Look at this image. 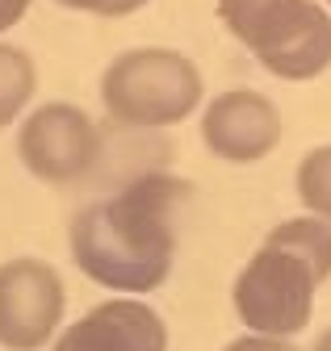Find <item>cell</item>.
Masks as SVG:
<instances>
[{
  "instance_id": "obj_7",
  "label": "cell",
  "mask_w": 331,
  "mask_h": 351,
  "mask_svg": "<svg viewBox=\"0 0 331 351\" xmlns=\"http://www.w3.org/2000/svg\"><path fill=\"white\" fill-rule=\"evenodd\" d=\"M201 143L222 163H260L281 143V113L264 93L235 88V93H222L205 105Z\"/></svg>"
},
{
  "instance_id": "obj_2",
  "label": "cell",
  "mask_w": 331,
  "mask_h": 351,
  "mask_svg": "<svg viewBox=\"0 0 331 351\" xmlns=\"http://www.w3.org/2000/svg\"><path fill=\"white\" fill-rule=\"evenodd\" d=\"M331 280V226L323 217H289L235 276L231 305L247 330L294 339L310 326L315 293Z\"/></svg>"
},
{
  "instance_id": "obj_10",
  "label": "cell",
  "mask_w": 331,
  "mask_h": 351,
  "mask_svg": "<svg viewBox=\"0 0 331 351\" xmlns=\"http://www.w3.org/2000/svg\"><path fill=\"white\" fill-rule=\"evenodd\" d=\"M298 201L331 226V147H315L298 163Z\"/></svg>"
},
{
  "instance_id": "obj_8",
  "label": "cell",
  "mask_w": 331,
  "mask_h": 351,
  "mask_svg": "<svg viewBox=\"0 0 331 351\" xmlns=\"http://www.w3.org/2000/svg\"><path fill=\"white\" fill-rule=\"evenodd\" d=\"M51 351H168V326L147 301L122 293L59 330Z\"/></svg>"
},
{
  "instance_id": "obj_1",
  "label": "cell",
  "mask_w": 331,
  "mask_h": 351,
  "mask_svg": "<svg viewBox=\"0 0 331 351\" xmlns=\"http://www.w3.org/2000/svg\"><path fill=\"white\" fill-rule=\"evenodd\" d=\"M189 197L193 184L181 176L143 171L122 193L84 205L67 226L76 268L109 293L126 297L155 293L172 276L176 209Z\"/></svg>"
},
{
  "instance_id": "obj_12",
  "label": "cell",
  "mask_w": 331,
  "mask_h": 351,
  "mask_svg": "<svg viewBox=\"0 0 331 351\" xmlns=\"http://www.w3.org/2000/svg\"><path fill=\"white\" fill-rule=\"evenodd\" d=\"M222 351H298V343L294 339H281V335H243V339H235V343H227Z\"/></svg>"
},
{
  "instance_id": "obj_5",
  "label": "cell",
  "mask_w": 331,
  "mask_h": 351,
  "mask_svg": "<svg viewBox=\"0 0 331 351\" xmlns=\"http://www.w3.org/2000/svg\"><path fill=\"white\" fill-rule=\"evenodd\" d=\"M17 159L43 184H76L101 159V130L71 101L38 105L17 130Z\"/></svg>"
},
{
  "instance_id": "obj_14",
  "label": "cell",
  "mask_w": 331,
  "mask_h": 351,
  "mask_svg": "<svg viewBox=\"0 0 331 351\" xmlns=\"http://www.w3.org/2000/svg\"><path fill=\"white\" fill-rule=\"evenodd\" d=\"M310 351H331V326H327V330L315 339V347H310Z\"/></svg>"
},
{
  "instance_id": "obj_11",
  "label": "cell",
  "mask_w": 331,
  "mask_h": 351,
  "mask_svg": "<svg viewBox=\"0 0 331 351\" xmlns=\"http://www.w3.org/2000/svg\"><path fill=\"white\" fill-rule=\"evenodd\" d=\"M55 5L71 13H93V17H130L147 0H55Z\"/></svg>"
},
{
  "instance_id": "obj_15",
  "label": "cell",
  "mask_w": 331,
  "mask_h": 351,
  "mask_svg": "<svg viewBox=\"0 0 331 351\" xmlns=\"http://www.w3.org/2000/svg\"><path fill=\"white\" fill-rule=\"evenodd\" d=\"M327 9H331V0H327Z\"/></svg>"
},
{
  "instance_id": "obj_13",
  "label": "cell",
  "mask_w": 331,
  "mask_h": 351,
  "mask_svg": "<svg viewBox=\"0 0 331 351\" xmlns=\"http://www.w3.org/2000/svg\"><path fill=\"white\" fill-rule=\"evenodd\" d=\"M30 5H34V0H0V34L13 29V25L30 13Z\"/></svg>"
},
{
  "instance_id": "obj_6",
  "label": "cell",
  "mask_w": 331,
  "mask_h": 351,
  "mask_svg": "<svg viewBox=\"0 0 331 351\" xmlns=\"http://www.w3.org/2000/svg\"><path fill=\"white\" fill-rule=\"evenodd\" d=\"M67 293L47 259H9L0 263V347L38 351L63 322Z\"/></svg>"
},
{
  "instance_id": "obj_4",
  "label": "cell",
  "mask_w": 331,
  "mask_h": 351,
  "mask_svg": "<svg viewBox=\"0 0 331 351\" xmlns=\"http://www.w3.org/2000/svg\"><path fill=\"white\" fill-rule=\"evenodd\" d=\"M205 97L201 71L189 55L168 47H135L101 75V105L126 130H168L193 117Z\"/></svg>"
},
{
  "instance_id": "obj_3",
  "label": "cell",
  "mask_w": 331,
  "mask_h": 351,
  "mask_svg": "<svg viewBox=\"0 0 331 351\" xmlns=\"http://www.w3.org/2000/svg\"><path fill=\"white\" fill-rule=\"evenodd\" d=\"M222 25L277 80H315L331 67V13L319 0H218Z\"/></svg>"
},
{
  "instance_id": "obj_9",
  "label": "cell",
  "mask_w": 331,
  "mask_h": 351,
  "mask_svg": "<svg viewBox=\"0 0 331 351\" xmlns=\"http://www.w3.org/2000/svg\"><path fill=\"white\" fill-rule=\"evenodd\" d=\"M34 88H38L34 59L13 42H0V130H9L25 113V105L34 101Z\"/></svg>"
}]
</instances>
